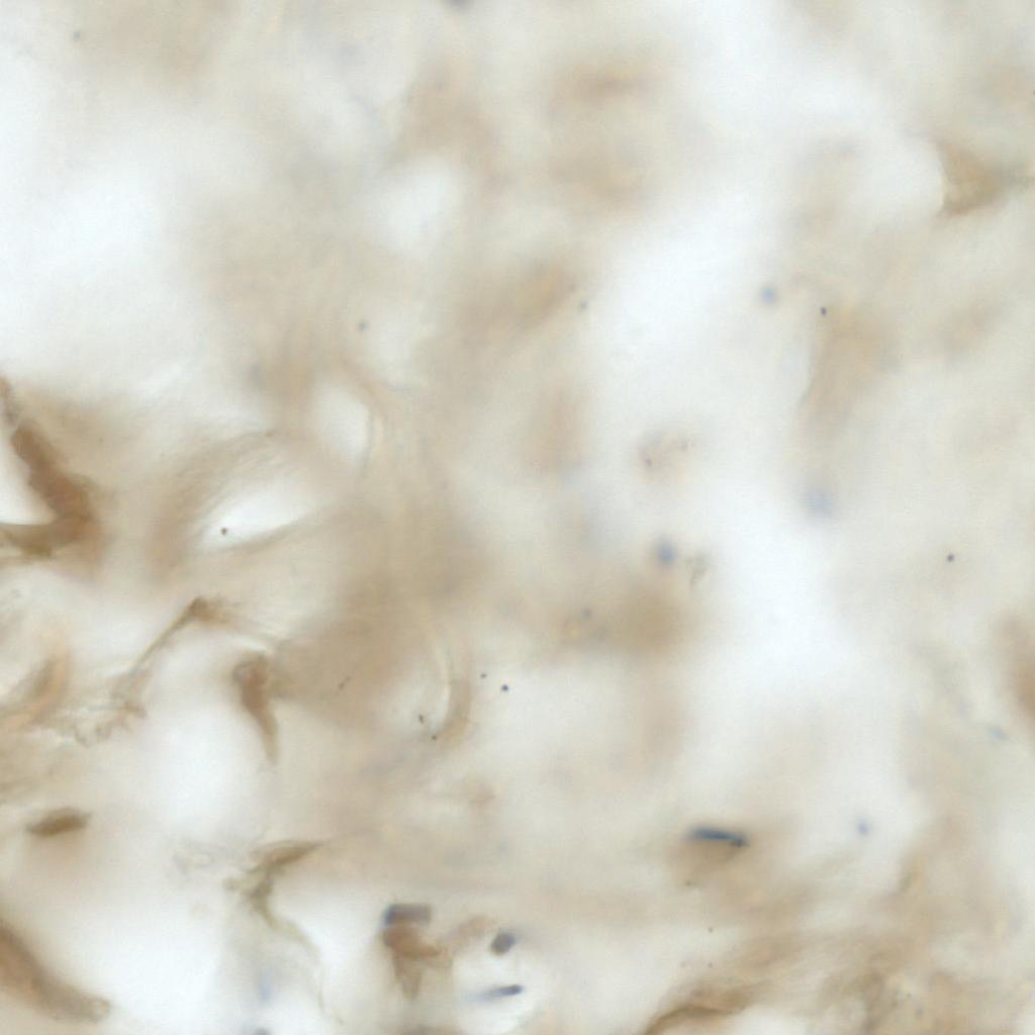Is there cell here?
<instances>
[{"label":"cell","mask_w":1035,"mask_h":1035,"mask_svg":"<svg viewBox=\"0 0 1035 1035\" xmlns=\"http://www.w3.org/2000/svg\"><path fill=\"white\" fill-rule=\"evenodd\" d=\"M0 978L3 989L12 997L54 1021L97 1024L112 1014L109 1001L76 989L51 974L6 923L0 928Z\"/></svg>","instance_id":"cell-1"},{"label":"cell","mask_w":1035,"mask_h":1035,"mask_svg":"<svg viewBox=\"0 0 1035 1035\" xmlns=\"http://www.w3.org/2000/svg\"><path fill=\"white\" fill-rule=\"evenodd\" d=\"M311 508L308 496L290 485L248 487L210 510L197 534L198 543L208 549L247 543L297 524Z\"/></svg>","instance_id":"cell-2"},{"label":"cell","mask_w":1035,"mask_h":1035,"mask_svg":"<svg viewBox=\"0 0 1035 1035\" xmlns=\"http://www.w3.org/2000/svg\"><path fill=\"white\" fill-rule=\"evenodd\" d=\"M241 704L261 733L266 756L275 763L278 758V725L270 705L269 662L263 654H252L234 671Z\"/></svg>","instance_id":"cell-3"},{"label":"cell","mask_w":1035,"mask_h":1035,"mask_svg":"<svg viewBox=\"0 0 1035 1035\" xmlns=\"http://www.w3.org/2000/svg\"><path fill=\"white\" fill-rule=\"evenodd\" d=\"M320 405V432L329 446L349 460L360 459L369 446L368 414L356 402L346 399L325 400Z\"/></svg>","instance_id":"cell-4"},{"label":"cell","mask_w":1035,"mask_h":1035,"mask_svg":"<svg viewBox=\"0 0 1035 1035\" xmlns=\"http://www.w3.org/2000/svg\"><path fill=\"white\" fill-rule=\"evenodd\" d=\"M748 848V839L739 832L717 828H699L685 839L684 863L697 871L714 870L741 856Z\"/></svg>","instance_id":"cell-5"},{"label":"cell","mask_w":1035,"mask_h":1035,"mask_svg":"<svg viewBox=\"0 0 1035 1035\" xmlns=\"http://www.w3.org/2000/svg\"><path fill=\"white\" fill-rule=\"evenodd\" d=\"M384 945L393 952L415 961L432 960L438 956L435 949L425 945L409 925L388 926L382 935Z\"/></svg>","instance_id":"cell-6"},{"label":"cell","mask_w":1035,"mask_h":1035,"mask_svg":"<svg viewBox=\"0 0 1035 1035\" xmlns=\"http://www.w3.org/2000/svg\"><path fill=\"white\" fill-rule=\"evenodd\" d=\"M88 818L86 813L79 810L61 809L28 824L26 831L38 838H52L84 829Z\"/></svg>","instance_id":"cell-7"},{"label":"cell","mask_w":1035,"mask_h":1035,"mask_svg":"<svg viewBox=\"0 0 1035 1035\" xmlns=\"http://www.w3.org/2000/svg\"><path fill=\"white\" fill-rule=\"evenodd\" d=\"M318 848L311 842L282 843L260 856V862L253 873H277L302 860Z\"/></svg>","instance_id":"cell-8"},{"label":"cell","mask_w":1035,"mask_h":1035,"mask_svg":"<svg viewBox=\"0 0 1035 1035\" xmlns=\"http://www.w3.org/2000/svg\"><path fill=\"white\" fill-rule=\"evenodd\" d=\"M432 919V909L425 904L398 903L390 905L383 914V923L388 926L428 924Z\"/></svg>","instance_id":"cell-9"},{"label":"cell","mask_w":1035,"mask_h":1035,"mask_svg":"<svg viewBox=\"0 0 1035 1035\" xmlns=\"http://www.w3.org/2000/svg\"><path fill=\"white\" fill-rule=\"evenodd\" d=\"M417 962L413 959L393 954L395 976L404 996L410 1000H414L418 996L422 984V972Z\"/></svg>","instance_id":"cell-10"},{"label":"cell","mask_w":1035,"mask_h":1035,"mask_svg":"<svg viewBox=\"0 0 1035 1035\" xmlns=\"http://www.w3.org/2000/svg\"><path fill=\"white\" fill-rule=\"evenodd\" d=\"M272 887L273 884L271 880L267 879L260 882L249 893V902L253 906L254 910L270 923L273 922L269 909V897L272 892Z\"/></svg>","instance_id":"cell-11"},{"label":"cell","mask_w":1035,"mask_h":1035,"mask_svg":"<svg viewBox=\"0 0 1035 1035\" xmlns=\"http://www.w3.org/2000/svg\"><path fill=\"white\" fill-rule=\"evenodd\" d=\"M517 944V937L512 932L499 933L491 945V951L497 956L509 953Z\"/></svg>","instance_id":"cell-12"},{"label":"cell","mask_w":1035,"mask_h":1035,"mask_svg":"<svg viewBox=\"0 0 1035 1035\" xmlns=\"http://www.w3.org/2000/svg\"><path fill=\"white\" fill-rule=\"evenodd\" d=\"M523 991H524V988L522 986H520V985H512V986L500 987V988H496V989H492L490 991H487L486 993L482 994L480 998L483 1001H492V1000H498V999H502V998L517 996V995H520L521 993H523Z\"/></svg>","instance_id":"cell-13"}]
</instances>
